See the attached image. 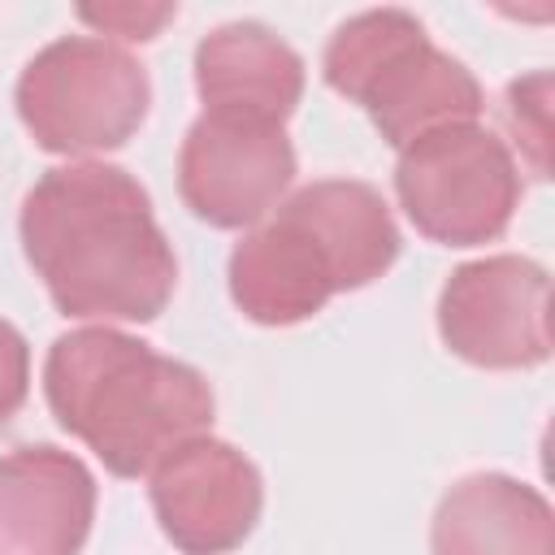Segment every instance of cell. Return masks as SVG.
Returning a JSON list of instances; mask_svg holds the SVG:
<instances>
[{
    "instance_id": "cell-7",
    "label": "cell",
    "mask_w": 555,
    "mask_h": 555,
    "mask_svg": "<svg viewBox=\"0 0 555 555\" xmlns=\"http://www.w3.org/2000/svg\"><path fill=\"white\" fill-rule=\"evenodd\" d=\"M291 178L295 147L286 121L243 108H204L178 152V195L217 230H251L264 221Z\"/></svg>"
},
{
    "instance_id": "cell-1",
    "label": "cell",
    "mask_w": 555,
    "mask_h": 555,
    "mask_svg": "<svg viewBox=\"0 0 555 555\" xmlns=\"http://www.w3.org/2000/svg\"><path fill=\"white\" fill-rule=\"evenodd\" d=\"M22 251L74 321H156L178 286V256L152 195L121 165L48 169L22 199Z\"/></svg>"
},
{
    "instance_id": "cell-8",
    "label": "cell",
    "mask_w": 555,
    "mask_h": 555,
    "mask_svg": "<svg viewBox=\"0 0 555 555\" xmlns=\"http://www.w3.org/2000/svg\"><path fill=\"white\" fill-rule=\"evenodd\" d=\"M551 278L538 260L499 251L451 269L438 295V338L477 369H538L551 360Z\"/></svg>"
},
{
    "instance_id": "cell-2",
    "label": "cell",
    "mask_w": 555,
    "mask_h": 555,
    "mask_svg": "<svg viewBox=\"0 0 555 555\" xmlns=\"http://www.w3.org/2000/svg\"><path fill=\"white\" fill-rule=\"evenodd\" d=\"M43 399L113 477H147L173 447L208 434L217 412L199 369L113 325H82L48 347Z\"/></svg>"
},
{
    "instance_id": "cell-9",
    "label": "cell",
    "mask_w": 555,
    "mask_h": 555,
    "mask_svg": "<svg viewBox=\"0 0 555 555\" xmlns=\"http://www.w3.org/2000/svg\"><path fill=\"white\" fill-rule=\"evenodd\" d=\"M160 533L182 555H225L243 546L264 512L260 468L230 442L199 434L147 473Z\"/></svg>"
},
{
    "instance_id": "cell-11",
    "label": "cell",
    "mask_w": 555,
    "mask_h": 555,
    "mask_svg": "<svg viewBox=\"0 0 555 555\" xmlns=\"http://www.w3.org/2000/svg\"><path fill=\"white\" fill-rule=\"evenodd\" d=\"M429 555H555V512L520 477L468 473L434 507Z\"/></svg>"
},
{
    "instance_id": "cell-3",
    "label": "cell",
    "mask_w": 555,
    "mask_h": 555,
    "mask_svg": "<svg viewBox=\"0 0 555 555\" xmlns=\"http://www.w3.org/2000/svg\"><path fill=\"white\" fill-rule=\"evenodd\" d=\"M399 225L377 186L321 178L286 195L230 251V299L256 325H299L334 295L399 260Z\"/></svg>"
},
{
    "instance_id": "cell-12",
    "label": "cell",
    "mask_w": 555,
    "mask_h": 555,
    "mask_svg": "<svg viewBox=\"0 0 555 555\" xmlns=\"http://www.w3.org/2000/svg\"><path fill=\"white\" fill-rule=\"evenodd\" d=\"M204 108H243L286 121L304 100V56L260 22H225L195 43Z\"/></svg>"
},
{
    "instance_id": "cell-5",
    "label": "cell",
    "mask_w": 555,
    "mask_h": 555,
    "mask_svg": "<svg viewBox=\"0 0 555 555\" xmlns=\"http://www.w3.org/2000/svg\"><path fill=\"white\" fill-rule=\"evenodd\" d=\"M26 134L52 156L121 147L147 117V69L100 35H65L39 48L13 87Z\"/></svg>"
},
{
    "instance_id": "cell-10",
    "label": "cell",
    "mask_w": 555,
    "mask_h": 555,
    "mask_svg": "<svg viewBox=\"0 0 555 555\" xmlns=\"http://www.w3.org/2000/svg\"><path fill=\"white\" fill-rule=\"evenodd\" d=\"M95 520L91 468L52 442L0 455V555H82Z\"/></svg>"
},
{
    "instance_id": "cell-6",
    "label": "cell",
    "mask_w": 555,
    "mask_h": 555,
    "mask_svg": "<svg viewBox=\"0 0 555 555\" xmlns=\"http://www.w3.org/2000/svg\"><path fill=\"white\" fill-rule=\"evenodd\" d=\"M395 195L429 243L481 247L507 234L520 208V169L490 126L451 121L399 147Z\"/></svg>"
},
{
    "instance_id": "cell-14",
    "label": "cell",
    "mask_w": 555,
    "mask_h": 555,
    "mask_svg": "<svg viewBox=\"0 0 555 555\" xmlns=\"http://www.w3.org/2000/svg\"><path fill=\"white\" fill-rule=\"evenodd\" d=\"M30 395V347L13 321L0 317V425H9Z\"/></svg>"
},
{
    "instance_id": "cell-4",
    "label": "cell",
    "mask_w": 555,
    "mask_h": 555,
    "mask_svg": "<svg viewBox=\"0 0 555 555\" xmlns=\"http://www.w3.org/2000/svg\"><path fill=\"white\" fill-rule=\"evenodd\" d=\"M321 74L330 91L369 113L390 147H408L451 121H477L486 108L473 69L442 52L408 9H364L347 17L325 43Z\"/></svg>"
},
{
    "instance_id": "cell-13",
    "label": "cell",
    "mask_w": 555,
    "mask_h": 555,
    "mask_svg": "<svg viewBox=\"0 0 555 555\" xmlns=\"http://www.w3.org/2000/svg\"><path fill=\"white\" fill-rule=\"evenodd\" d=\"M178 17V4H104V9H78V22L95 26L100 35H117L130 43L156 39L165 22Z\"/></svg>"
}]
</instances>
